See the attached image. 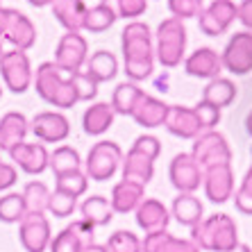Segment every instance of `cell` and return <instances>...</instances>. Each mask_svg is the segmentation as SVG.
I'll return each instance as SVG.
<instances>
[{"label":"cell","instance_id":"obj_16","mask_svg":"<svg viewBox=\"0 0 252 252\" xmlns=\"http://www.w3.org/2000/svg\"><path fill=\"white\" fill-rule=\"evenodd\" d=\"M9 159L12 164L16 166L18 170H23L25 175H41L43 170L48 168V159H50V153L43 143H18L16 148L9 150Z\"/></svg>","mask_w":252,"mask_h":252},{"label":"cell","instance_id":"obj_18","mask_svg":"<svg viewBox=\"0 0 252 252\" xmlns=\"http://www.w3.org/2000/svg\"><path fill=\"white\" fill-rule=\"evenodd\" d=\"M164 127L177 139H198L202 134V127H200V121L195 116L193 107L170 105Z\"/></svg>","mask_w":252,"mask_h":252},{"label":"cell","instance_id":"obj_12","mask_svg":"<svg viewBox=\"0 0 252 252\" xmlns=\"http://www.w3.org/2000/svg\"><path fill=\"white\" fill-rule=\"evenodd\" d=\"M223 68L232 75H248L252 70V32L243 30L232 34L225 50L220 53Z\"/></svg>","mask_w":252,"mask_h":252},{"label":"cell","instance_id":"obj_47","mask_svg":"<svg viewBox=\"0 0 252 252\" xmlns=\"http://www.w3.org/2000/svg\"><path fill=\"white\" fill-rule=\"evenodd\" d=\"M18 182V168L12 161H0V191H9Z\"/></svg>","mask_w":252,"mask_h":252},{"label":"cell","instance_id":"obj_55","mask_svg":"<svg viewBox=\"0 0 252 252\" xmlns=\"http://www.w3.org/2000/svg\"><path fill=\"white\" fill-rule=\"evenodd\" d=\"M0 161H2V159H0Z\"/></svg>","mask_w":252,"mask_h":252},{"label":"cell","instance_id":"obj_10","mask_svg":"<svg viewBox=\"0 0 252 252\" xmlns=\"http://www.w3.org/2000/svg\"><path fill=\"white\" fill-rule=\"evenodd\" d=\"M239 18V5L234 0H211L209 5L200 12L198 23L202 34L220 36L229 30V25Z\"/></svg>","mask_w":252,"mask_h":252},{"label":"cell","instance_id":"obj_37","mask_svg":"<svg viewBox=\"0 0 252 252\" xmlns=\"http://www.w3.org/2000/svg\"><path fill=\"white\" fill-rule=\"evenodd\" d=\"M107 252H141V239L129 229H116L105 243Z\"/></svg>","mask_w":252,"mask_h":252},{"label":"cell","instance_id":"obj_43","mask_svg":"<svg viewBox=\"0 0 252 252\" xmlns=\"http://www.w3.org/2000/svg\"><path fill=\"white\" fill-rule=\"evenodd\" d=\"M202 9H205L202 0H168V12L182 23L187 18H198Z\"/></svg>","mask_w":252,"mask_h":252},{"label":"cell","instance_id":"obj_31","mask_svg":"<svg viewBox=\"0 0 252 252\" xmlns=\"http://www.w3.org/2000/svg\"><path fill=\"white\" fill-rule=\"evenodd\" d=\"M202 100L209 102V105L223 109L229 107L236 100V84L227 77H216V80H209L207 87L202 89Z\"/></svg>","mask_w":252,"mask_h":252},{"label":"cell","instance_id":"obj_52","mask_svg":"<svg viewBox=\"0 0 252 252\" xmlns=\"http://www.w3.org/2000/svg\"><path fill=\"white\" fill-rule=\"evenodd\" d=\"M246 127H248V132L252 134V109H250V114H248V118H246Z\"/></svg>","mask_w":252,"mask_h":252},{"label":"cell","instance_id":"obj_26","mask_svg":"<svg viewBox=\"0 0 252 252\" xmlns=\"http://www.w3.org/2000/svg\"><path fill=\"white\" fill-rule=\"evenodd\" d=\"M121 173H123V180H129V182H136V184H143V187H146L155 177V161L150 157H146V155H141L129 148V153L123 155Z\"/></svg>","mask_w":252,"mask_h":252},{"label":"cell","instance_id":"obj_17","mask_svg":"<svg viewBox=\"0 0 252 252\" xmlns=\"http://www.w3.org/2000/svg\"><path fill=\"white\" fill-rule=\"evenodd\" d=\"M220 70H223L220 53H216L214 48H198L184 59V73L191 77L216 80L220 77Z\"/></svg>","mask_w":252,"mask_h":252},{"label":"cell","instance_id":"obj_23","mask_svg":"<svg viewBox=\"0 0 252 252\" xmlns=\"http://www.w3.org/2000/svg\"><path fill=\"white\" fill-rule=\"evenodd\" d=\"M168 109H170V105H166L164 100H159V98H155V95L146 94L139 100L136 109L132 112V118H134L136 125H141V127H146V129L164 127L166 116H168Z\"/></svg>","mask_w":252,"mask_h":252},{"label":"cell","instance_id":"obj_32","mask_svg":"<svg viewBox=\"0 0 252 252\" xmlns=\"http://www.w3.org/2000/svg\"><path fill=\"white\" fill-rule=\"evenodd\" d=\"M48 168L57 175H64V173H73V170L82 168V157L73 146H57L50 153V159H48Z\"/></svg>","mask_w":252,"mask_h":252},{"label":"cell","instance_id":"obj_24","mask_svg":"<svg viewBox=\"0 0 252 252\" xmlns=\"http://www.w3.org/2000/svg\"><path fill=\"white\" fill-rule=\"evenodd\" d=\"M50 7H53L55 21L66 32H80V30H84V18H87V12H89L84 0H55Z\"/></svg>","mask_w":252,"mask_h":252},{"label":"cell","instance_id":"obj_50","mask_svg":"<svg viewBox=\"0 0 252 252\" xmlns=\"http://www.w3.org/2000/svg\"><path fill=\"white\" fill-rule=\"evenodd\" d=\"M84 252H107V248H105V246H98V243H94V246L84 248Z\"/></svg>","mask_w":252,"mask_h":252},{"label":"cell","instance_id":"obj_29","mask_svg":"<svg viewBox=\"0 0 252 252\" xmlns=\"http://www.w3.org/2000/svg\"><path fill=\"white\" fill-rule=\"evenodd\" d=\"M146 95V91L136 82H121L112 94V109L118 116H132L139 100Z\"/></svg>","mask_w":252,"mask_h":252},{"label":"cell","instance_id":"obj_42","mask_svg":"<svg viewBox=\"0 0 252 252\" xmlns=\"http://www.w3.org/2000/svg\"><path fill=\"white\" fill-rule=\"evenodd\" d=\"M70 82H73V89H75L77 102H91L98 95V82H95L94 77H89L84 70L70 75Z\"/></svg>","mask_w":252,"mask_h":252},{"label":"cell","instance_id":"obj_34","mask_svg":"<svg viewBox=\"0 0 252 252\" xmlns=\"http://www.w3.org/2000/svg\"><path fill=\"white\" fill-rule=\"evenodd\" d=\"M25 200V207H28L30 214H46L48 211V200H50V189L46 187L39 180H32V182L25 184V189L21 191Z\"/></svg>","mask_w":252,"mask_h":252},{"label":"cell","instance_id":"obj_2","mask_svg":"<svg viewBox=\"0 0 252 252\" xmlns=\"http://www.w3.org/2000/svg\"><path fill=\"white\" fill-rule=\"evenodd\" d=\"M191 241L205 252H229L239 246V227L227 214H214L191 227Z\"/></svg>","mask_w":252,"mask_h":252},{"label":"cell","instance_id":"obj_7","mask_svg":"<svg viewBox=\"0 0 252 252\" xmlns=\"http://www.w3.org/2000/svg\"><path fill=\"white\" fill-rule=\"evenodd\" d=\"M0 77L5 82V89H9L12 94H25L34 82V70H32L28 53L16 50V48L5 50L0 57Z\"/></svg>","mask_w":252,"mask_h":252},{"label":"cell","instance_id":"obj_27","mask_svg":"<svg viewBox=\"0 0 252 252\" xmlns=\"http://www.w3.org/2000/svg\"><path fill=\"white\" fill-rule=\"evenodd\" d=\"M114 118L116 114L109 102H94L82 116V129L89 136H102L114 125Z\"/></svg>","mask_w":252,"mask_h":252},{"label":"cell","instance_id":"obj_1","mask_svg":"<svg viewBox=\"0 0 252 252\" xmlns=\"http://www.w3.org/2000/svg\"><path fill=\"white\" fill-rule=\"evenodd\" d=\"M123 68L129 82H143L155 70V43L148 23L132 21L121 32Z\"/></svg>","mask_w":252,"mask_h":252},{"label":"cell","instance_id":"obj_22","mask_svg":"<svg viewBox=\"0 0 252 252\" xmlns=\"http://www.w3.org/2000/svg\"><path fill=\"white\" fill-rule=\"evenodd\" d=\"M141 252H202L191 239H177L168 232H150L141 239Z\"/></svg>","mask_w":252,"mask_h":252},{"label":"cell","instance_id":"obj_41","mask_svg":"<svg viewBox=\"0 0 252 252\" xmlns=\"http://www.w3.org/2000/svg\"><path fill=\"white\" fill-rule=\"evenodd\" d=\"M75 209H77V198L66 195V193H62V191H53V193H50L48 211H50L55 218H68V216H73Z\"/></svg>","mask_w":252,"mask_h":252},{"label":"cell","instance_id":"obj_35","mask_svg":"<svg viewBox=\"0 0 252 252\" xmlns=\"http://www.w3.org/2000/svg\"><path fill=\"white\" fill-rule=\"evenodd\" d=\"M116 14H114L112 7L102 5V2H98L95 7H91L87 12V18H84V30L87 32H91V34H100V32H105V30H109L114 23H116Z\"/></svg>","mask_w":252,"mask_h":252},{"label":"cell","instance_id":"obj_21","mask_svg":"<svg viewBox=\"0 0 252 252\" xmlns=\"http://www.w3.org/2000/svg\"><path fill=\"white\" fill-rule=\"evenodd\" d=\"M30 134V121L21 112H7L0 118V153H9Z\"/></svg>","mask_w":252,"mask_h":252},{"label":"cell","instance_id":"obj_48","mask_svg":"<svg viewBox=\"0 0 252 252\" xmlns=\"http://www.w3.org/2000/svg\"><path fill=\"white\" fill-rule=\"evenodd\" d=\"M239 21L248 32H252V0H241L239 5Z\"/></svg>","mask_w":252,"mask_h":252},{"label":"cell","instance_id":"obj_30","mask_svg":"<svg viewBox=\"0 0 252 252\" xmlns=\"http://www.w3.org/2000/svg\"><path fill=\"white\" fill-rule=\"evenodd\" d=\"M80 214L94 227H105V225L112 223L114 218V209L105 195H89V198H84V202L80 205Z\"/></svg>","mask_w":252,"mask_h":252},{"label":"cell","instance_id":"obj_45","mask_svg":"<svg viewBox=\"0 0 252 252\" xmlns=\"http://www.w3.org/2000/svg\"><path fill=\"white\" fill-rule=\"evenodd\" d=\"M132 150H136V153L146 155V157H150L153 161H157L159 155H161V141H159L157 136H153V134H141V136H136L134 139Z\"/></svg>","mask_w":252,"mask_h":252},{"label":"cell","instance_id":"obj_53","mask_svg":"<svg viewBox=\"0 0 252 252\" xmlns=\"http://www.w3.org/2000/svg\"><path fill=\"white\" fill-rule=\"evenodd\" d=\"M2 53H5V50H2V41H0V57H2Z\"/></svg>","mask_w":252,"mask_h":252},{"label":"cell","instance_id":"obj_46","mask_svg":"<svg viewBox=\"0 0 252 252\" xmlns=\"http://www.w3.org/2000/svg\"><path fill=\"white\" fill-rule=\"evenodd\" d=\"M70 229H73V232H75V234L82 239V243L87 248L95 243V227L91 223H87L84 218H77V220H73V223H70Z\"/></svg>","mask_w":252,"mask_h":252},{"label":"cell","instance_id":"obj_14","mask_svg":"<svg viewBox=\"0 0 252 252\" xmlns=\"http://www.w3.org/2000/svg\"><path fill=\"white\" fill-rule=\"evenodd\" d=\"M202 189L209 202L223 205L234 195V170L232 164H218L209 166L202 173Z\"/></svg>","mask_w":252,"mask_h":252},{"label":"cell","instance_id":"obj_9","mask_svg":"<svg viewBox=\"0 0 252 252\" xmlns=\"http://www.w3.org/2000/svg\"><path fill=\"white\" fill-rule=\"evenodd\" d=\"M191 157L202 166V170L209 166L218 164H232V148H229L227 139L216 129L202 132L198 139H193V150Z\"/></svg>","mask_w":252,"mask_h":252},{"label":"cell","instance_id":"obj_6","mask_svg":"<svg viewBox=\"0 0 252 252\" xmlns=\"http://www.w3.org/2000/svg\"><path fill=\"white\" fill-rule=\"evenodd\" d=\"M0 41H9L16 50L28 53L36 43V28L23 12L0 5Z\"/></svg>","mask_w":252,"mask_h":252},{"label":"cell","instance_id":"obj_15","mask_svg":"<svg viewBox=\"0 0 252 252\" xmlns=\"http://www.w3.org/2000/svg\"><path fill=\"white\" fill-rule=\"evenodd\" d=\"M30 132L39 143H62L70 134V121L62 112H39L30 121Z\"/></svg>","mask_w":252,"mask_h":252},{"label":"cell","instance_id":"obj_11","mask_svg":"<svg viewBox=\"0 0 252 252\" xmlns=\"http://www.w3.org/2000/svg\"><path fill=\"white\" fill-rule=\"evenodd\" d=\"M18 241L25 252H46L53 241V229L46 214H25L18 223Z\"/></svg>","mask_w":252,"mask_h":252},{"label":"cell","instance_id":"obj_44","mask_svg":"<svg viewBox=\"0 0 252 252\" xmlns=\"http://www.w3.org/2000/svg\"><path fill=\"white\" fill-rule=\"evenodd\" d=\"M193 112L200 121L202 132H209V129H214L218 123H220V109L214 107V105H209V102H205V100H200L198 105L193 107Z\"/></svg>","mask_w":252,"mask_h":252},{"label":"cell","instance_id":"obj_54","mask_svg":"<svg viewBox=\"0 0 252 252\" xmlns=\"http://www.w3.org/2000/svg\"><path fill=\"white\" fill-rule=\"evenodd\" d=\"M0 98H2V87H0Z\"/></svg>","mask_w":252,"mask_h":252},{"label":"cell","instance_id":"obj_49","mask_svg":"<svg viewBox=\"0 0 252 252\" xmlns=\"http://www.w3.org/2000/svg\"><path fill=\"white\" fill-rule=\"evenodd\" d=\"M32 7H48V5H53L55 0H28Z\"/></svg>","mask_w":252,"mask_h":252},{"label":"cell","instance_id":"obj_8","mask_svg":"<svg viewBox=\"0 0 252 252\" xmlns=\"http://www.w3.org/2000/svg\"><path fill=\"white\" fill-rule=\"evenodd\" d=\"M89 59V43L80 32H66L55 48V66L66 75H75Z\"/></svg>","mask_w":252,"mask_h":252},{"label":"cell","instance_id":"obj_3","mask_svg":"<svg viewBox=\"0 0 252 252\" xmlns=\"http://www.w3.org/2000/svg\"><path fill=\"white\" fill-rule=\"evenodd\" d=\"M34 91L36 95L53 107L59 109H70V107L77 105V95L73 82H70V75L62 73V70L55 66V62H43L39 64V68L34 70Z\"/></svg>","mask_w":252,"mask_h":252},{"label":"cell","instance_id":"obj_28","mask_svg":"<svg viewBox=\"0 0 252 252\" xmlns=\"http://www.w3.org/2000/svg\"><path fill=\"white\" fill-rule=\"evenodd\" d=\"M84 73L89 77H94L98 84L114 80L118 73V59L109 50H95L94 55H89L87 64H84Z\"/></svg>","mask_w":252,"mask_h":252},{"label":"cell","instance_id":"obj_40","mask_svg":"<svg viewBox=\"0 0 252 252\" xmlns=\"http://www.w3.org/2000/svg\"><path fill=\"white\" fill-rule=\"evenodd\" d=\"M234 205L236 211H241L243 216H252V166L246 170V175L241 180V187L234 191Z\"/></svg>","mask_w":252,"mask_h":252},{"label":"cell","instance_id":"obj_19","mask_svg":"<svg viewBox=\"0 0 252 252\" xmlns=\"http://www.w3.org/2000/svg\"><path fill=\"white\" fill-rule=\"evenodd\" d=\"M136 225H139L146 234L150 232H161V229H168L170 223V209L157 198H146L136 207L134 211Z\"/></svg>","mask_w":252,"mask_h":252},{"label":"cell","instance_id":"obj_5","mask_svg":"<svg viewBox=\"0 0 252 252\" xmlns=\"http://www.w3.org/2000/svg\"><path fill=\"white\" fill-rule=\"evenodd\" d=\"M123 164V150L118 146L116 141H98L91 146L87 155V161H84V173H87L89 180L94 182H107L112 180L118 173Z\"/></svg>","mask_w":252,"mask_h":252},{"label":"cell","instance_id":"obj_33","mask_svg":"<svg viewBox=\"0 0 252 252\" xmlns=\"http://www.w3.org/2000/svg\"><path fill=\"white\" fill-rule=\"evenodd\" d=\"M28 214V207H25L23 193L18 191H7L5 195H0V223L14 225L21 223Z\"/></svg>","mask_w":252,"mask_h":252},{"label":"cell","instance_id":"obj_38","mask_svg":"<svg viewBox=\"0 0 252 252\" xmlns=\"http://www.w3.org/2000/svg\"><path fill=\"white\" fill-rule=\"evenodd\" d=\"M100 2L112 7L118 18H129V21H136L148 9V0H100Z\"/></svg>","mask_w":252,"mask_h":252},{"label":"cell","instance_id":"obj_36","mask_svg":"<svg viewBox=\"0 0 252 252\" xmlns=\"http://www.w3.org/2000/svg\"><path fill=\"white\" fill-rule=\"evenodd\" d=\"M87 189H89V177L82 168L55 177V191H62V193L73 195V198H82L87 193Z\"/></svg>","mask_w":252,"mask_h":252},{"label":"cell","instance_id":"obj_39","mask_svg":"<svg viewBox=\"0 0 252 252\" xmlns=\"http://www.w3.org/2000/svg\"><path fill=\"white\" fill-rule=\"evenodd\" d=\"M84 248L87 246L82 243V239L70 229V225H66L62 232H57V234L53 236L48 250L50 252H84Z\"/></svg>","mask_w":252,"mask_h":252},{"label":"cell","instance_id":"obj_25","mask_svg":"<svg viewBox=\"0 0 252 252\" xmlns=\"http://www.w3.org/2000/svg\"><path fill=\"white\" fill-rule=\"evenodd\" d=\"M170 218L184 227H195L205 218V207L195 193H177L170 205Z\"/></svg>","mask_w":252,"mask_h":252},{"label":"cell","instance_id":"obj_13","mask_svg":"<svg viewBox=\"0 0 252 252\" xmlns=\"http://www.w3.org/2000/svg\"><path fill=\"white\" fill-rule=\"evenodd\" d=\"M202 166L191 157V153H180L168 166V180L177 193H195L202 187Z\"/></svg>","mask_w":252,"mask_h":252},{"label":"cell","instance_id":"obj_51","mask_svg":"<svg viewBox=\"0 0 252 252\" xmlns=\"http://www.w3.org/2000/svg\"><path fill=\"white\" fill-rule=\"evenodd\" d=\"M229 252H252L250 246H246V243H239V246L234 248V250H229Z\"/></svg>","mask_w":252,"mask_h":252},{"label":"cell","instance_id":"obj_4","mask_svg":"<svg viewBox=\"0 0 252 252\" xmlns=\"http://www.w3.org/2000/svg\"><path fill=\"white\" fill-rule=\"evenodd\" d=\"M157 43H155V57L164 68H175L182 64L187 53V28L177 18H164L157 28Z\"/></svg>","mask_w":252,"mask_h":252},{"label":"cell","instance_id":"obj_20","mask_svg":"<svg viewBox=\"0 0 252 252\" xmlns=\"http://www.w3.org/2000/svg\"><path fill=\"white\" fill-rule=\"evenodd\" d=\"M143 200H146V187L143 184L121 180L118 184H114L109 205H112L114 214H132Z\"/></svg>","mask_w":252,"mask_h":252}]
</instances>
